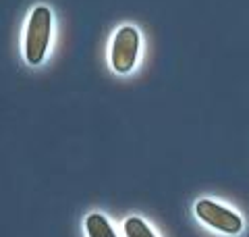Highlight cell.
Wrapping results in <instances>:
<instances>
[{"instance_id":"obj_1","label":"cell","mask_w":249,"mask_h":237,"mask_svg":"<svg viewBox=\"0 0 249 237\" xmlns=\"http://www.w3.org/2000/svg\"><path fill=\"white\" fill-rule=\"evenodd\" d=\"M52 36V11L48 6H36L29 13L27 25H25V38H23V54L31 67L42 65L46 59Z\"/></svg>"},{"instance_id":"obj_5","label":"cell","mask_w":249,"mask_h":237,"mask_svg":"<svg viewBox=\"0 0 249 237\" xmlns=\"http://www.w3.org/2000/svg\"><path fill=\"white\" fill-rule=\"evenodd\" d=\"M123 231L127 237H156V233L150 229V225L139 217H129L123 223Z\"/></svg>"},{"instance_id":"obj_4","label":"cell","mask_w":249,"mask_h":237,"mask_svg":"<svg viewBox=\"0 0 249 237\" xmlns=\"http://www.w3.org/2000/svg\"><path fill=\"white\" fill-rule=\"evenodd\" d=\"M85 233H88V237H119L114 227L110 225V220L100 212H91L85 218Z\"/></svg>"},{"instance_id":"obj_2","label":"cell","mask_w":249,"mask_h":237,"mask_svg":"<svg viewBox=\"0 0 249 237\" xmlns=\"http://www.w3.org/2000/svg\"><path fill=\"white\" fill-rule=\"evenodd\" d=\"M139 46H142V36H139L137 27L123 25L114 31L110 46V65L116 73L127 75L135 69L139 59Z\"/></svg>"},{"instance_id":"obj_3","label":"cell","mask_w":249,"mask_h":237,"mask_svg":"<svg viewBox=\"0 0 249 237\" xmlns=\"http://www.w3.org/2000/svg\"><path fill=\"white\" fill-rule=\"evenodd\" d=\"M196 215L206 227L224 235H239L243 231V218L235 210L222 206L214 200H208V198L196 202Z\"/></svg>"}]
</instances>
